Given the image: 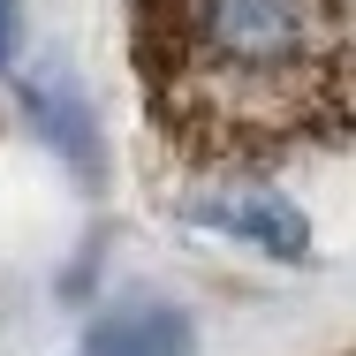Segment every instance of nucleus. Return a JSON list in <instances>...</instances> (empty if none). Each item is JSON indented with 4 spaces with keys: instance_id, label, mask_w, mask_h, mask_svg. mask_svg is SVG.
I'll return each instance as SVG.
<instances>
[{
    "instance_id": "1",
    "label": "nucleus",
    "mask_w": 356,
    "mask_h": 356,
    "mask_svg": "<svg viewBox=\"0 0 356 356\" xmlns=\"http://www.w3.org/2000/svg\"><path fill=\"white\" fill-rule=\"evenodd\" d=\"M137 83L190 167H266L349 137V0H129Z\"/></svg>"
},
{
    "instance_id": "2",
    "label": "nucleus",
    "mask_w": 356,
    "mask_h": 356,
    "mask_svg": "<svg viewBox=\"0 0 356 356\" xmlns=\"http://www.w3.org/2000/svg\"><path fill=\"white\" fill-rule=\"evenodd\" d=\"M182 220H197L213 235H235V243H250L266 258H303L311 250V220L273 190H205V197L182 205Z\"/></svg>"
},
{
    "instance_id": "3",
    "label": "nucleus",
    "mask_w": 356,
    "mask_h": 356,
    "mask_svg": "<svg viewBox=\"0 0 356 356\" xmlns=\"http://www.w3.org/2000/svg\"><path fill=\"white\" fill-rule=\"evenodd\" d=\"M91 356H190V318L175 303H114L91 334Z\"/></svg>"
},
{
    "instance_id": "4",
    "label": "nucleus",
    "mask_w": 356,
    "mask_h": 356,
    "mask_svg": "<svg viewBox=\"0 0 356 356\" xmlns=\"http://www.w3.org/2000/svg\"><path fill=\"white\" fill-rule=\"evenodd\" d=\"M23 106H31L38 137L54 144L76 175H91V167H99V129H91V106L76 99L69 76H23Z\"/></svg>"
},
{
    "instance_id": "5",
    "label": "nucleus",
    "mask_w": 356,
    "mask_h": 356,
    "mask_svg": "<svg viewBox=\"0 0 356 356\" xmlns=\"http://www.w3.org/2000/svg\"><path fill=\"white\" fill-rule=\"evenodd\" d=\"M15 15H23V8L0 0V69H8V54H15Z\"/></svg>"
}]
</instances>
